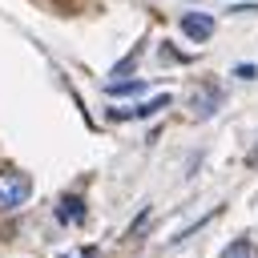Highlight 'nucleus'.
<instances>
[{
  "label": "nucleus",
  "instance_id": "obj_1",
  "mask_svg": "<svg viewBox=\"0 0 258 258\" xmlns=\"http://www.w3.org/2000/svg\"><path fill=\"white\" fill-rule=\"evenodd\" d=\"M28 194H32L28 173H20V169H0V210H16V206H24Z\"/></svg>",
  "mask_w": 258,
  "mask_h": 258
},
{
  "label": "nucleus",
  "instance_id": "obj_5",
  "mask_svg": "<svg viewBox=\"0 0 258 258\" xmlns=\"http://www.w3.org/2000/svg\"><path fill=\"white\" fill-rule=\"evenodd\" d=\"M56 214H60V222H81V214H85V210H81V202H77V198H64V206H60Z\"/></svg>",
  "mask_w": 258,
  "mask_h": 258
},
{
  "label": "nucleus",
  "instance_id": "obj_2",
  "mask_svg": "<svg viewBox=\"0 0 258 258\" xmlns=\"http://www.w3.org/2000/svg\"><path fill=\"white\" fill-rule=\"evenodd\" d=\"M169 105V97L161 93V97H153V101H145V105H133V109H113V121H129V117H149V113H161Z\"/></svg>",
  "mask_w": 258,
  "mask_h": 258
},
{
  "label": "nucleus",
  "instance_id": "obj_6",
  "mask_svg": "<svg viewBox=\"0 0 258 258\" xmlns=\"http://www.w3.org/2000/svg\"><path fill=\"white\" fill-rule=\"evenodd\" d=\"M109 93H141L145 89V81H113V85H105Z\"/></svg>",
  "mask_w": 258,
  "mask_h": 258
},
{
  "label": "nucleus",
  "instance_id": "obj_4",
  "mask_svg": "<svg viewBox=\"0 0 258 258\" xmlns=\"http://www.w3.org/2000/svg\"><path fill=\"white\" fill-rule=\"evenodd\" d=\"M222 258H258V242L238 238V242H230V246L222 250Z\"/></svg>",
  "mask_w": 258,
  "mask_h": 258
},
{
  "label": "nucleus",
  "instance_id": "obj_3",
  "mask_svg": "<svg viewBox=\"0 0 258 258\" xmlns=\"http://www.w3.org/2000/svg\"><path fill=\"white\" fill-rule=\"evenodd\" d=\"M181 32H185V36H194V40H206V36L214 32V20H210V16H198V12H189V16H181Z\"/></svg>",
  "mask_w": 258,
  "mask_h": 258
},
{
  "label": "nucleus",
  "instance_id": "obj_7",
  "mask_svg": "<svg viewBox=\"0 0 258 258\" xmlns=\"http://www.w3.org/2000/svg\"><path fill=\"white\" fill-rule=\"evenodd\" d=\"M234 73H238V77H242V81H254V77H258V69H254V64H238V69H234Z\"/></svg>",
  "mask_w": 258,
  "mask_h": 258
}]
</instances>
